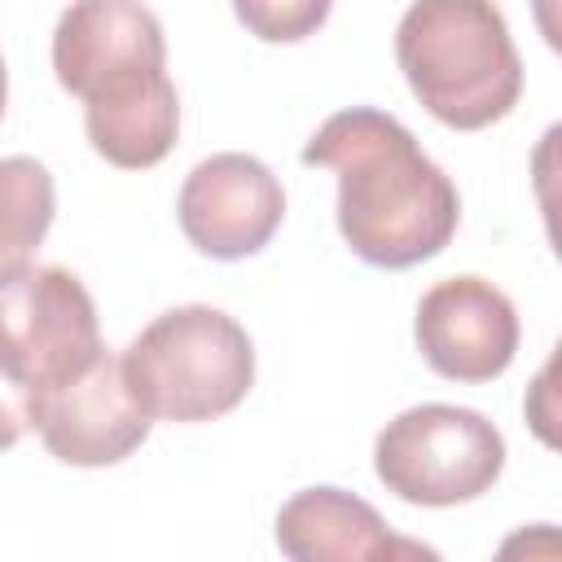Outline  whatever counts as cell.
Returning <instances> with one entry per match:
<instances>
[{
    "label": "cell",
    "mask_w": 562,
    "mask_h": 562,
    "mask_svg": "<svg viewBox=\"0 0 562 562\" xmlns=\"http://www.w3.org/2000/svg\"><path fill=\"white\" fill-rule=\"evenodd\" d=\"M395 61L422 110L457 132L501 123L522 97V57L492 0H413Z\"/></svg>",
    "instance_id": "cell-2"
},
{
    "label": "cell",
    "mask_w": 562,
    "mask_h": 562,
    "mask_svg": "<svg viewBox=\"0 0 562 562\" xmlns=\"http://www.w3.org/2000/svg\"><path fill=\"white\" fill-rule=\"evenodd\" d=\"M101 351L97 303L70 268H31L0 290V373L26 404L79 378Z\"/></svg>",
    "instance_id": "cell-5"
},
{
    "label": "cell",
    "mask_w": 562,
    "mask_h": 562,
    "mask_svg": "<svg viewBox=\"0 0 562 562\" xmlns=\"http://www.w3.org/2000/svg\"><path fill=\"white\" fill-rule=\"evenodd\" d=\"M123 61H167V35L140 0H70L53 26V75L79 97L101 70Z\"/></svg>",
    "instance_id": "cell-11"
},
{
    "label": "cell",
    "mask_w": 562,
    "mask_h": 562,
    "mask_svg": "<svg viewBox=\"0 0 562 562\" xmlns=\"http://www.w3.org/2000/svg\"><path fill=\"white\" fill-rule=\"evenodd\" d=\"M303 162L338 171V233L373 268L426 263L461 224L448 171L422 154L395 114L373 105L329 114L303 145Z\"/></svg>",
    "instance_id": "cell-1"
},
{
    "label": "cell",
    "mask_w": 562,
    "mask_h": 562,
    "mask_svg": "<svg viewBox=\"0 0 562 562\" xmlns=\"http://www.w3.org/2000/svg\"><path fill=\"white\" fill-rule=\"evenodd\" d=\"M149 426L154 422L132 400L119 356L110 351H101L66 386L40 391L31 400V430L61 465H83V470L119 465L145 443Z\"/></svg>",
    "instance_id": "cell-8"
},
{
    "label": "cell",
    "mask_w": 562,
    "mask_h": 562,
    "mask_svg": "<svg viewBox=\"0 0 562 562\" xmlns=\"http://www.w3.org/2000/svg\"><path fill=\"white\" fill-rule=\"evenodd\" d=\"M413 338L422 360L448 382H492L514 364L518 351V312L501 285L487 277L461 272L435 281L413 316Z\"/></svg>",
    "instance_id": "cell-7"
},
{
    "label": "cell",
    "mask_w": 562,
    "mask_h": 562,
    "mask_svg": "<svg viewBox=\"0 0 562 562\" xmlns=\"http://www.w3.org/2000/svg\"><path fill=\"white\" fill-rule=\"evenodd\" d=\"M57 215V189L40 158L9 154L0 158V290L35 268Z\"/></svg>",
    "instance_id": "cell-12"
},
{
    "label": "cell",
    "mask_w": 562,
    "mask_h": 562,
    "mask_svg": "<svg viewBox=\"0 0 562 562\" xmlns=\"http://www.w3.org/2000/svg\"><path fill=\"white\" fill-rule=\"evenodd\" d=\"M123 382L149 422H215L255 386L250 334L211 303L154 316L119 356Z\"/></svg>",
    "instance_id": "cell-3"
},
{
    "label": "cell",
    "mask_w": 562,
    "mask_h": 562,
    "mask_svg": "<svg viewBox=\"0 0 562 562\" xmlns=\"http://www.w3.org/2000/svg\"><path fill=\"white\" fill-rule=\"evenodd\" d=\"M4 101H9V70H4V57H0V114H4Z\"/></svg>",
    "instance_id": "cell-15"
},
{
    "label": "cell",
    "mask_w": 562,
    "mask_h": 562,
    "mask_svg": "<svg viewBox=\"0 0 562 562\" xmlns=\"http://www.w3.org/2000/svg\"><path fill=\"white\" fill-rule=\"evenodd\" d=\"M26 430H31V404H26V395L0 373V452L13 448Z\"/></svg>",
    "instance_id": "cell-14"
},
{
    "label": "cell",
    "mask_w": 562,
    "mask_h": 562,
    "mask_svg": "<svg viewBox=\"0 0 562 562\" xmlns=\"http://www.w3.org/2000/svg\"><path fill=\"white\" fill-rule=\"evenodd\" d=\"M329 9L334 0H233V13L246 26V35L263 44H299L316 35Z\"/></svg>",
    "instance_id": "cell-13"
},
{
    "label": "cell",
    "mask_w": 562,
    "mask_h": 562,
    "mask_svg": "<svg viewBox=\"0 0 562 562\" xmlns=\"http://www.w3.org/2000/svg\"><path fill=\"white\" fill-rule=\"evenodd\" d=\"M277 549L294 562H382L430 553L413 540L391 536L386 518L342 487L294 492L277 509Z\"/></svg>",
    "instance_id": "cell-10"
},
{
    "label": "cell",
    "mask_w": 562,
    "mask_h": 562,
    "mask_svg": "<svg viewBox=\"0 0 562 562\" xmlns=\"http://www.w3.org/2000/svg\"><path fill=\"white\" fill-rule=\"evenodd\" d=\"M88 145L119 171L158 167L180 132V97L167 61H123L101 70L83 92Z\"/></svg>",
    "instance_id": "cell-9"
},
{
    "label": "cell",
    "mask_w": 562,
    "mask_h": 562,
    "mask_svg": "<svg viewBox=\"0 0 562 562\" xmlns=\"http://www.w3.org/2000/svg\"><path fill=\"white\" fill-rule=\"evenodd\" d=\"M505 470L501 430L461 404H417L373 439V474L408 505L448 509L479 501Z\"/></svg>",
    "instance_id": "cell-4"
},
{
    "label": "cell",
    "mask_w": 562,
    "mask_h": 562,
    "mask_svg": "<svg viewBox=\"0 0 562 562\" xmlns=\"http://www.w3.org/2000/svg\"><path fill=\"white\" fill-rule=\"evenodd\" d=\"M176 220L193 250L224 263L246 259L259 255L281 228L285 189L255 154H211L184 176Z\"/></svg>",
    "instance_id": "cell-6"
}]
</instances>
